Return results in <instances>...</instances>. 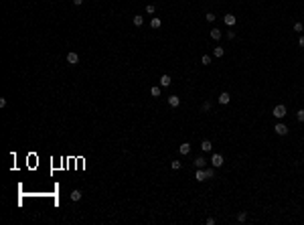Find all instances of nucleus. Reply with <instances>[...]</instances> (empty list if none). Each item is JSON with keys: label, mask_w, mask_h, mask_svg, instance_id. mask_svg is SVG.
I'll return each mask as SVG.
<instances>
[{"label": "nucleus", "mask_w": 304, "mask_h": 225, "mask_svg": "<svg viewBox=\"0 0 304 225\" xmlns=\"http://www.w3.org/2000/svg\"><path fill=\"white\" fill-rule=\"evenodd\" d=\"M150 26H152V29H160V26H162V20H160L158 16H154V18L150 20Z\"/></svg>", "instance_id": "nucleus-12"}, {"label": "nucleus", "mask_w": 304, "mask_h": 225, "mask_svg": "<svg viewBox=\"0 0 304 225\" xmlns=\"http://www.w3.org/2000/svg\"><path fill=\"white\" fill-rule=\"evenodd\" d=\"M272 114H274V118H278V120H282V118L286 116V114H288V110H286V106H276L274 110H272Z\"/></svg>", "instance_id": "nucleus-1"}, {"label": "nucleus", "mask_w": 304, "mask_h": 225, "mask_svg": "<svg viewBox=\"0 0 304 225\" xmlns=\"http://www.w3.org/2000/svg\"><path fill=\"white\" fill-rule=\"evenodd\" d=\"M154 4H148V6H146V12H148V14H154Z\"/></svg>", "instance_id": "nucleus-26"}, {"label": "nucleus", "mask_w": 304, "mask_h": 225, "mask_svg": "<svg viewBox=\"0 0 304 225\" xmlns=\"http://www.w3.org/2000/svg\"><path fill=\"white\" fill-rule=\"evenodd\" d=\"M213 55H215V57H223V47H215V49H213Z\"/></svg>", "instance_id": "nucleus-17"}, {"label": "nucleus", "mask_w": 304, "mask_h": 225, "mask_svg": "<svg viewBox=\"0 0 304 225\" xmlns=\"http://www.w3.org/2000/svg\"><path fill=\"white\" fill-rule=\"evenodd\" d=\"M209 110H211V103L205 102V103H203V112H209Z\"/></svg>", "instance_id": "nucleus-27"}, {"label": "nucleus", "mask_w": 304, "mask_h": 225, "mask_svg": "<svg viewBox=\"0 0 304 225\" xmlns=\"http://www.w3.org/2000/svg\"><path fill=\"white\" fill-rule=\"evenodd\" d=\"M298 45H300V47H302V49H304V34H302V37H300V39H298Z\"/></svg>", "instance_id": "nucleus-29"}, {"label": "nucleus", "mask_w": 304, "mask_h": 225, "mask_svg": "<svg viewBox=\"0 0 304 225\" xmlns=\"http://www.w3.org/2000/svg\"><path fill=\"white\" fill-rule=\"evenodd\" d=\"M205 172H207V179H213V176H215V167H211V168H205Z\"/></svg>", "instance_id": "nucleus-20"}, {"label": "nucleus", "mask_w": 304, "mask_h": 225, "mask_svg": "<svg viewBox=\"0 0 304 225\" xmlns=\"http://www.w3.org/2000/svg\"><path fill=\"white\" fill-rule=\"evenodd\" d=\"M160 85H162V87H168V85H170V75L164 73L162 77H160Z\"/></svg>", "instance_id": "nucleus-13"}, {"label": "nucleus", "mask_w": 304, "mask_h": 225, "mask_svg": "<svg viewBox=\"0 0 304 225\" xmlns=\"http://www.w3.org/2000/svg\"><path fill=\"white\" fill-rule=\"evenodd\" d=\"M170 168H172V171H180V168H183V162L180 160H172L170 162Z\"/></svg>", "instance_id": "nucleus-15"}, {"label": "nucleus", "mask_w": 304, "mask_h": 225, "mask_svg": "<svg viewBox=\"0 0 304 225\" xmlns=\"http://www.w3.org/2000/svg\"><path fill=\"white\" fill-rule=\"evenodd\" d=\"M134 25L136 26H142V25H144V16H142V14H136L134 16Z\"/></svg>", "instance_id": "nucleus-16"}, {"label": "nucleus", "mask_w": 304, "mask_h": 225, "mask_svg": "<svg viewBox=\"0 0 304 225\" xmlns=\"http://www.w3.org/2000/svg\"><path fill=\"white\" fill-rule=\"evenodd\" d=\"M227 39L233 41V39H235V33H233V30H229V33H227Z\"/></svg>", "instance_id": "nucleus-28"}, {"label": "nucleus", "mask_w": 304, "mask_h": 225, "mask_svg": "<svg viewBox=\"0 0 304 225\" xmlns=\"http://www.w3.org/2000/svg\"><path fill=\"white\" fill-rule=\"evenodd\" d=\"M223 20H225L227 26H233V25H235V16H233V14H225V18H223Z\"/></svg>", "instance_id": "nucleus-14"}, {"label": "nucleus", "mask_w": 304, "mask_h": 225, "mask_svg": "<svg viewBox=\"0 0 304 225\" xmlns=\"http://www.w3.org/2000/svg\"><path fill=\"white\" fill-rule=\"evenodd\" d=\"M245 219H247V213H245V211H241V213L237 215V221H239V223H243Z\"/></svg>", "instance_id": "nucleus-22"}, {"label": "nucleus", "mask_w": 304, "mask_h": 225, "mask_svg": "<svg viewBox=\"0 0 304 225\" xmlns=\"http://www.w3.org/2000/svg\"><path fill=\"white\" fill-rule=\"evenodd\" d=\"M201 63L203 65H211V55H203V57H201Z\"/></svg>", "instance_id": "nucleus-18"}, {"label": "nucleus", "mask_w": 304, "mask_h": 225, "mask_svg": "<svg viewBox=\"0 0 304 225\" xmlns=\"http://www.w3.org/2000/svg\"><path fill=\"white\" fill-rule=\"evenodd\" d=\"M195 181H199V183L207 181V172H205V168H197V172H195Z\"/></svg>", "instance_id": "nucleus-4"}, {"label": "nucleus", "mask_w": 304, "mask_h": 225, "mask_svg": "<svg viewBox=\"0 0 304 225\" xmlns=\"http://www.w3.org/2000/svg\"><path fill=\"white\" fill-rule=\"evenodd\" d=\"M73 4H75V6H81V4H83V0H73Z\"/></svg>", "instance_id": "nucleus-30"}, {"label": "nucleus", "mask_w": 304, "mask_h": 225, "mask_svg": "<svg viewBox=\"0 0 304 225\" xmlns=\"http://www.w3.org/2000/svg\"><path fill=\"white\" fill-rule=\"evenodd\" d=\"M201 150H203V152H211V150H213L211 140H203V142H201Z\"/></svg>", "instance_id": "nucleus-7"}, {"label": "nucleus", "mask_w": 304, "mask_h": 225, "mask_svg": "<svg viewBox=\"0 0 304 225\" xmlns=\"http://www.w3.org/2000/svg\"><path fill=\"white\" fill-rule=\"evenodd\" d=\"M195 167H197V168H205V167H207V158H205V156H197V158H195Z\"/></svg>", "instance_id": "nucleus-6"}, {"label": "nucleus", "mask_w": 304, "mask_h": 225, "mask_svg": "<svg viewBox=\"0 0 304 225\" xmlns=\"http://www.w3.org/2000/svg\"><path fill=\"white\" fill-rule=\"evenodd\" d=\"M168 106H172V108H179V106H180V98H176V95H170V98H168Z\"/></svg>", "instance_id": "nucleus-10"}, {"label": "nucleus", "mask_w": 304, "mask_h": 225, "mask_svg": "<svg viewBox=\"0 0 304 225\" xmlns=\"http://www.w3.org/2000/svg\"><path fill=\"white\" fill-rule=\"evenodd\" d=\"M81 199V191H73L71 193V201H79Z\"/></svg>", "instance_id": "nucleus-21"}, {"label": "nucleus", "mask_w": 304, "mask_h": 225, "mask_svg": "<svg viewBox=\"0 0 304 225\" xmlns=\"http://www.w3.org/2000/svg\"><path fill=\"white\" fill-rule=\"evenodd\" d=\"M150 93H152L154 98H160V87H158V85H154V87L150 89Z\"/></svg>", "instance_id": "nucleus-19"}, {"label": "nucleus", "mask_w": 304, "mask_h": 225, "mask_svg": "<svg viewBox=\"0 0 304 225\" xmlns=\"http://www.w3.org/2000/svg\"><path fill=\"white\" fill-rule=\"evenodd\" d=\"M67 63L69 65H77L79 63V55L73 53V51H71V53H67Z\"/></svg>", "instance_id": "nucleus-5"}, {"label": "nucleus", "mask_w": 304, "mask_h": 225, "mask_svg": "<svg viewBox=\"0 0 304 225\" xmlns=\"http://www.w3.org/2000/svg\"><path fill=\"white\" fill-rule=\"evenodd\" d=\"M274 132L278 134V136H286V134H288V126H286V124H282V122H278L274 126Z\"/></svg>", "instance_id": "nucleus-2"}, {"label": "nucleus", "mask_w": 304, "mask_h": 225, "mask_svg": "<svg viewBox=\"0 0 304 225\" xmlns=\"http://www.w3.org/2000/svg\"><path fill=\"white\" fill-rule=\"evenodd\" d=\"M229 102H231V95H229L227 91H223L221 95H219V103H223V106H225V103H229Z\"/></svg>", "instance_id": "nucleus-9"}, {"label": "nucleus", "mask_w": 304, "mask_h": 225, "mask_svg": "<svg viewBox=\"0 0 304 225\" xmlns=\"http://www.w3.org/2000/svg\"><path fill=\"white\" fill-rule=\"evenodd\" d=\"M223 37V33H221V29H211V39H215V41H219Z\"/></svg>", "instance_id": "nucleus-11"}, {"label": "nucleus", "mask_w": 304, "mask_h": 225, "mask_svg": "<svg viewBox=\"0 0 304 225\" xmlns=\"http://www.w3.org/2000/svg\"><path fill=\"white\" fill-rule=\"evenodd\" d=\"M211 164H213L215 168L223 167V154H217V152H215V154L211 156Z\"/></svg>", "instance_id": "nucleus-3"}, {"label": "nucleus", "mask_w": 304, "mask_h": 225, "mask_svg": "<svg viewBox=\"0 0 304 225\" xmlns=\"http://www.w3.org/2000/svg\"><path fill=\"white\" fill-rule=\"evenodd\" d=\"M205 18H207V22H215V14H213V12H207Z\"/></svg>", "instance_id": "nucleus-25"}, {"label": "nucleus", "mask_w": 304, "mask_h": 225, "mask_svg": "<svg viewBox=\"0 0 304 225\" xmlns=\"http://www.w3.org/2000/svg\"><path fill=\"white\" fill-rule=\"evenodd\" d=\"M294 30H296V33H302V30H304V25H302V22H296V25H294Z\"/></svg>", "instance_id": "nucleus-24"}, {"label": "nucleus", "mask_w": 304, "mask_h": 225, "mask_svg": "<svg viewBox=\"0 0 304 225\" xmlns=\"http://www.w3.org/2000/svg\"><path fill=\"white\" fill-rule=\"evenodd\" d=\"M179 152L183 154V156H184V154H188V152H191V144H188V142H183V144L179 146Z\"/></svg>", "instance_id": "nucleus-8"}, {"label": "nucleus", "mask_w": 304, "mask_h": 225, "mask_svg": "<svg viewBox=\"0 0 304 225\" xmlns=\"http://www.w3.org/2000/svg\"><path fill=\"white\" fill-rule=\"evenodd\" d=\"M296 120H298V122H304V110H298V112H296Z\"/></svg>", "instance_id": "nucleus-23"}]
</instances>
